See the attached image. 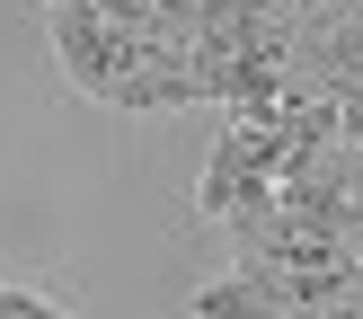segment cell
I'll return each mask as SVG.
<instances>
[{"label": "cell", "instance_id": "cell-1", "mask_svg": "<svg viewBox=\"0 0 363 319\" xmlns=\"http://www.w3.org/2000/svg\"><path fill=\"white\" fill-rule=\"evenodd\" d=\"M133 45L142 35H116L98 9H53V53H62V71H71V89H89V98H116V80H124V62H133Z\"/></svg>", "mask_w": 363, "mask_h": 319}]
</instances>
